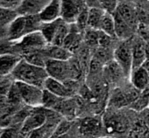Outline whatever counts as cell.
<instances>
[{
	"label": "cell",
	"mask_w": 149,
	"mask_h": 138,
	"mask_svg": "<svg viewBox=\"0 0 149 138\" xmlns=\"http://www.w3.org/2000/svg\"><path fill=\"white\" fill-rule=\"evenodd\" d=\"M134 4L139 19V25L149 26V2L147 0H137Z\"/></svg>",
	"instance_id": "obj_22"
},
{
	"label": "cell",
	"mask_w": 149,
	"mask_h": 138,
	"mask_svg": "<svg viewBox=\"0 0 149 138\" xmlns=\"http://www.w3.org/2000/svg\"><path fill=\"white\" fill-rule=\"evenodd\" d=\"M149 106V88L140 92L139 96L131 104V108L134 110L140 111Z\"/></svg>",
	"instance_id": "obj_27"
},
{
	"label": "cell",
	"mask_w": 149,
	"mask_h": 138,
	"mask_svg": "<svg viewBox=\"0 0 149 138\" xmlns=\"http://www.w3.org/2000/svg\"><path fill=\"white\" fill-rule=\"evenodd\" d=\"M44 89L62 99L70 96L72 91L71 88L68 87L67 83L59 81L51 77L47 79L44 85Z\"/></svg>",
	"instance_id": "obj_13"
},
{
	"label": "cell",
	"mask_w": 149,
	"mask_h": 138,
	"mask_svg": "<svg viewBox=\"0 0 149 138\" xmlns=\"http://www.w3.org/2000/svg\"><path fill=\"white\" fill-rule=\"evenodd\" d=\"M104 12L100 7H89L88 10V29L99 30L101 21L103 19Z\"/></svg>",
	"instance_id": "obj_21"
},
{
	"label": "cell",
	"mask_w": 149,
	"mask_h": 138,
	"mask_svg": "<svg viewBox=\"0 0 149 138\" xmlns=\"http://www.w3.org/2000/svg\"><path fill=\"white\" fill-rule=\"evenodd\" d=\"M61 14V0H51L50 3L39 15L43 23H50L60 19Z\"/></svg>",
	"instance_id": "obj_14"
},
{
	"label": "cell",
	"mask_w": 149,
	"mask_h": 138,
	"mask_svg": "<svg viewBox=\"0 0 149 138\" xmlns=\"http://www.w3.org/2000/svg\"><path fill=\"white\" fill-rule=\"evenodd\" d=\"M18 16L19 13L17 12V11L0 6V26H9Z\"/></svg>",
	"instance_id": "obj_29"
},
{
	"label": "cell",
	"mask_w": 149,
	"mask_h": 138,
	"mask_svg": "<svg viewBox=\"0 0 149 138\" xmlns=\"http://www.w3.org/2000/svg\"><path fill=\"white\" fill-rule=\"evenodd\" d=\"M14 79L13 78L12 75L9 76H6L5 78L0 79V95L2 96H7L9 94L11 88H13L14 84Z\"/></svg>",
	"instance_id": "obj_31"
},
{
	"label": "cell",
	"mask_w": 149,
	"mask_h": 138,
	"mask_svg": "<svg viewBox=\"0 0 149 138\" xmlns=\"http://www.w3.org/2000/svg\"><path fill=\"white\" fill-rule=\"evenodd\" d=\"M116 12L128 24V26L135 32H137L139 26V19L137 16L135 4L128 1H119Z\"/></svg>",
	"instance_id": "obj_7"
},
{
	"label": "cell",
	"mask_w": 149,
	"mask_h": 138,
	"mask_svg": "<svg viewBox=\"0 0 149 138\" xmlns=\"http://www.w3.org/2000/svg\"><path fill=\"white\" fill-rule=\"evenodd\" d=\"M105 128L109 133H124L128 128L126 119L118 115H111L106 118Z\"/></svg>",
	"instance_id": "obj_18"
},
{
	"label": "cell",
	"mask_w": 149,
	"mask_h": 138,
	"mask_svg": "<svg viewBox=\"0 0 149 138\" xmlns=\"http://www.w3.org/2000/svg\"><path fill=\"white\" fill-rule=\"evenodd\" d=\"M47 46L48 44L40 31L28 33L19 41L14 42L15 52L20 56L29 52L43 50Z\"/></svg>",
	"instance_id": "obj_2"
},
{
	"label": "cell",
	"mask_w": 149,
	"mask_h": 138,
	"mask_svg": "<svg viewBox=\"0 0 149 138\" xmlns=\"http://www.w3.org/2000/svg\"><path fill=\"white\" fill-rule=\"evenodd\" d=\"M113 59L122 68L125 75L132 71V39L121 41L113 51Z\"/></svg>",
	"instance_id": "obj_4"
},
{
	"label": "cell",
	"mask_w": 149,
	"mask_h": 138,
	"mask_svg": "<svg viewBox=\"0 0 149 138\" xmlns=\"http://www.w3.org/2000/svg\"><path fill=\"white\" fill-rule=\"evenodd\" d=\"M47 59L57 60H68L72 57V52L63 46L48 45L42 50Z\"/></svg>",
	"instance_id": "obj_19"
},
{
	"label": "cell",
	"mask_w": 149,
	"mask_h": 138,
	"mask_svg": "<svg viewBox=\"0 0 149 138\" xmlns=\"http://www.w3.org/2000/svg\"><path fill=\"white\" fill-rule=\"evenodd\" d=\"M142 67L147 72V74H148V75H149V59H146V61L144 62V64L142 65Z\"/></svg>",
	"instance_id": "obj_37"
},
{
	"label": "cell",
	"mask_w": 149,
	"mask_h": 138,
	"mask_svg": "<svg viewBox=\"0 0 149 138\" xmlns=\"http://www.w3.org/2000/svg\"><path fill=\"white\" fill-rule=\"evenodd\" d=\"M147 44L139 37L132 38V70L142 66L147 59Z\"/></svg>",
	"instance_id": "obj_10"
},
{
	"label": "cell",
	"mask_w": 149,
	"mask_h": 138,
	"mask_svg": "<svg viewBox=\"0 0 149 138\" xmlns=\"http://www.w3.org/2000/svg\"><path fill=\"white\" fill-rule=\"evenodd\" d=\"M50 1L51 0H23L16 11L21 16L39 15Z\"/></svg>",
	"instance_id": "obj_9"
},
{
	"label": "cell",
	"mask_w": 149,
	"mask_h": 138,
	"mask_svg": "<svg viewBox=\"0 0 149 138\" xmlns=\"http://www.w3.org/2000/svg\"><path fill=\"white\" fill-rule=\"evenodd\" d=\"M22 59L19 54H2L0 55V79L12 75L16 66Z\"/></svg>",
	"instance_id": "obj_12"
},
{
	"label": "cell",
	"mask_w": 149,
	"mask_h": 138,
	"mask_svg": "<svg viewBox=\"0 0 149 138\" xmlns=\"http://www.w3.org/2000/svg\"><path fill=\"white\" fill-rule=\"evenodd\" d=\"M102 129V123L96 118L84 119L80 126V131L83 135L88 136H95Z\"/></svg>",
	"instance_id": "obj_20"
},
{
	"label": "cell",
	"mask_w": 149,
	"mask_h": 138,
	"mask_svg": "<svg viewBox=\"0 0 149 138\" xmlns=\"http://www.w3.org/2000/svg\"><path fill=\"white\" fill-rule=\"evenodd\" d=\"M7 30H8V26H0V42L7 39Z\"/></svg>",
	"instance_id": "obj_36"
},
{
	"label": "cell",
	"mask_w": 149,
	"mask_h": 138,
	"mask_svg": "<svg viewBox=\"0 0 149 138\" xmlns=\"http://www.w3.org/2000/svg\"><path fill=\"white\" fill-rule=\"evenodd\" d=\"M114 17V22H115V33L116 38L120 39L121 41L131 39L134 37V32L128 24L118 15V12L113 13Z\"/></svg>",
	"instance_id": "obj_15"
},
{
	"label": "cell",
	"mask_w": 149,
	"mask_h": 138,
	"mask_svg": "<svg viewBox=\"0 0 149 138\" xmlns=\"http://www.w3.org/2000/svg\"><path fill=\"white\" fill-rule=\"evenodd\" d=\"M23 0H0V6L16 11L21 5Z\"/></svg>",
	"instance_id": "obj_34"
},
{
	"label": "cell",
	"mask_w": 149,
	"mask_h": 138,
	"mask_svg": "<svg viewBox=\"0 0 149 138\" xmlns=\"http://www.w3.org/2000/svg\"><path fill=\"white\" fill-rule=\"evenodd\" d=\"M47 117L46 112L37 111V112L31 113L20 126L19 128L20 135L28 136V135L31 132L43 126L47 122Z\"/></svg>",
	"instance_id": "obj_8"
},
{
	"label": "cell",
	"mask_w": 149,
	"mask_h": 138,
	"mask_svg": "<svg viewBox=\"0 0 149 138\" xmlns=\"http://www.w3.org/2000/svg\"><path fill=\"white\" fill-rule=\"evenodd\" d=\"M45 69L48 75V77H51L64 83L69 81H73L68 60L47 59Z\"/></svg>",
	"instance_id": "obj_6"
},
{
	"label": "cell",
	"mask_w": 149,
	"mask_h": 138,
	"mask_svg": "<svg viewBox=\"0 0 149 138\" xmlns=\"http://www.w3.org/2000/svg\"><path fill=\"white\" fill-rule=\"evenodd\" d=\"M61 19H57L54 22H50V23H43L40 32L43 34V36L46 39L48 45H51L54 36H55V33L57 32L58 26L61 23Z\"/></svg>",
	"instance_id": "obj_25"
},
{
	"label": "cell",
	"mask_w": 149,
	"mask_h": 138,
	"mask_svg": "<svg viewBox=\"0 0 149 138\" xmlns=\"http://www.w3.org/2000/svg\"><path fill=\"white\" fill-rule=\"evenodd\" d=\"M61 19L69 24H74L78 17L89 8L84 0H61Z\"/></svg>",
	"instance_id": "obj_5"
},
{
	"label": "cell",
	"mask_w": 149,
	"mask_h": 138,
	"mask_svg": "<svg viewBox=\"0 0 149 138\" xmlns=\"http://www.w3.org/2000/svg\"><path fill=\"white\" fill-rule=\"evenodd\" d=\"M98 138H111V137H98Z\"/></svg>",
	"instance_id": "obj_40"
},
{
	"label": "cell",
	"mask_w": 149,
	"mask_h": 138,
	"mask_svg": "<svg viewBox=\"0 0 149 138\" xmlns=\"http://www.w3.org/2000/svg\"><path fill=\"white\" fill-rule=\"evenodd\" d=\"M70 32V25L64 22L62 19L61 20V23L58 26L57 32L55 33V36L51 43L52 46H62L65 39L67 38L68 34Z\"/></svg>",
	"instance_id": "obj_26"
},
{
	"label": "cell",
	"mask_w": 149,
	"mask_h": 138,
	"mask_svg": "<svg viewBox=\"0 0 149 138\" xmlns=\"http://www.w3.org/2000/svg\"><path fill=\"white\" fill-rule=\"evenodd\" d=\"M4 130H5V128H2V127H0V136H1V135H2V134H3Z\"/></svg>",
	"instance_id": "obj_38"
},
{
	"label": "cell",
	"mask_w": 149,
	"mask_h": 138,
	"mask_svg": "<svg viewBox=\"0 0 149 138\" xmlns=\"http://www.w3.org/2000/svg\"><path fill=\"white\" fill-rule=\"evenodd\" d=\"M81 41H82V32L78 29L76 24L70 25V32L68 34L67 38L65 39L62 46L73 53L74 51H77L78 50V48H80Z\"/></svg>",
	"instance_id": "obj_16"
},
{
	"label": "cell",
	"mask_w": 149,
	"mask_h": 138,
	"mask_svg": "<svg viewBox=\"0 0 149 138\" xmlns=\"http://www.w3.org/2000/svg\"><path fill=\"white\" fill-rule=\"evenodd\" d=\"M21 57L27 63L39 66V67H44V68L46 66V63L47 60V58L46 57L42 50L29 52L23 54Z\"/></svg>",
	"instance_id": "obj_23"
},
{
	"label": "cell",
	"mask_w": 149,
	"mask_h": 138,
	"mask_svg": "<svg viewBox=\"0 0 149 138\" xmlns=\"http://www.w3.org/2000/svg\"><path fill=\"white\" fill-rule=\"evenodd\" d=\"M99 31L104 32L108 36L115 39L116 33H115V22H114V17L113 14L105 12V14L103 17V19L100 24Z\"/></svg>",
	"instance_id": "obj_24"
},
{
	"label": "cell",
	"mask_w": 149,
	"mask_h": 138,
	"mask_svg": "<svg viewBox=\"0 0 149 138\" xmlns=\"http://www.w3.org/2000/svg\"><path fill=\"white\" fill-rule=\"evenodd\" d=\"M146 131H147V128H146V125L143 122L139 121V122H137L135 124V126L133 127L132 131V135L133 138L134 137L140 138L146 134Z\"/></svg>",
	"instance_id": "obj_33"
},
{
	"label": "cell",
	"mask_w": 149,
	"mask_h": 138,
	"mask_svg": "<svg viewBox=\"0 0 149 138\" xmlns=\"http://www.w3.org/2000/svg\"><path fill=\"white\" fill-rule=\"evenodd\" d=\"M26 35L34 32L40 31L43 22L41 21L40 15H29L26 16Z\"/></svg>",
	"instance_id": "obj_28"
},
{
	"label": "cell",
	"mask_w": 149,
	"mask_h": 138,
	"mask_svg": "<svg viewBox=\"0 0 149 138\" xmlns=\"http://www.w3.org/2000/svg\"><path fill=\"white\" fill-rule=\"evenodd\" d=\"M26 16L19 15L9 26L7 30V39L11 42H17L26 35Z\"/></svg>",
	"instance_id": "obj_11"
},
{
	"label": "cell",
	"mask_w": 149,
	"mask_h": 138,
	"mask_svg": "<svg viewBox=\"0 0 149 138\" xmlns=\"http://www.w3.org/2000/svg\"><path fill=\"white\" fill-rule=\"evenodd\" d=\"M98 7L103 9L104 12L113 14L119 4V0H97Z\"/></svg>",
	"instance_id": "obj_30"
},
{
	"label": "cell",
	"mask_w": 149,
	"mask_h": 138,
	"mask_svg": "<svg viewBox=\"0 0 149 138\" xmlns=\"http://www.w3.org/2000/svg\"><path fill=\"white\" fill-rule=\"evenodd\" d=\"M15 86L26 106L33 108H37L42 106L44 94L43 88L20 81H15Z\"/></svg>",
	"instance_id": "obj_3"
},
{
	"label": "cell",
	"mask_w": 149,
	"mask_h": 138,
	"mask_svg": "<svg viewBox=\"0 0 149 138\" xmlns=\"http://www.w3.org/2000/svg\"><path fill=\"white\" fill-rule=\"evenodd\" d=\"M130 75L132 84L138 91L142 92L149 88V75L142 66L133 69Z\"/></svg>",
	"instance_id": "obj_17"
},
{
	"label": "cell",
	"mask_w": 149,
	"mask_h": 138,
	"mask_svg": "<svg viewBox=\"0 0 149 138\" xmlns=\"http://www.w3.org/2000/svg\"><path fill=\"white\" fill-rule=\"evenodd\" d=\"M20 132L19 129H17L16 128L13 127H9L6 128L2 135L0 136V138H19L20 136Z\"/></svg>",
	"instance_id": "obj_35"
},
{
	"label": "cell",
	"mask_w": 149,
	"mask_h": 138,
	"mask_svg": "<svg viewBox=\"0 0 149 138\" xmlns=\"http://www.w3.org/2000/svg\"><path fill=\"white\" fill-rule=\"evenodd\" d=\"M148 108H149V106H148Z\"/></svg>",
	"instance_id": "obj_41"
},
{
	"label": "cell",
	"mask_w": 149,
	"mask_h": 138,
	"mask_svg": "<svg viewBox=\"0 0 149 138\" xmlns=\"http://www.w3.org/2000/svg\"><path fill=\"white\" fill-rule=\"evenodd\" d=\"M123 1H128V2H132V3H135L137 0H123Z\"/></svg>",
	"instance_id": "obj_39"
},
{
	"label": "cell",
	"mask_w": 149,
	"mask_h": 138,
	"mask_svg": "<svg viewBox=\"0 0 149 138\" xmlns=\"http://www.w3.org/2000/svg\"><path fill=\"white\" fill-rule=\"evenodd\" d=\"M15 81H20L33 85L44 89V85L48 78V75L44 67H39L21 59L12 73Z\"/></svg>",
	"instance_id": "obj_1"
},
{
	"label": "cell",
	"mask_w": 149,
	"mask_h": 138,
	"mask_svg": "<svg viewBox=\"0 0 149 138\" xmlns=\"http://www.w3.org/2000/svg\"><path fill=\"white\" fill-rule=\"evenodd\" d=\"M70 126H71V124L68 121H61L55 127V129L54 131V137H60L62 135L66 134L69 130Z\"/></svg>",
	"instance_id": "obj_32"
}]
</instances>
